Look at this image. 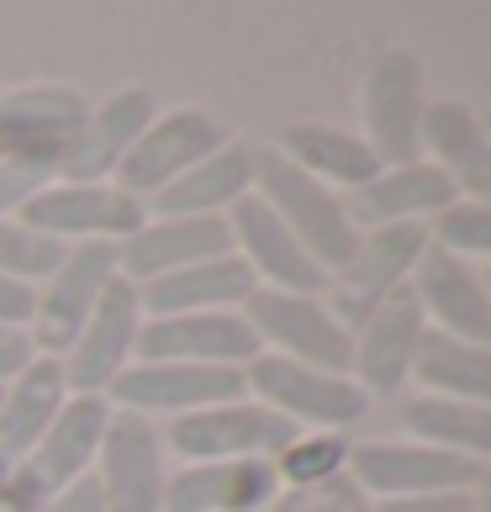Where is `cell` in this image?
Masks as SVG:
<instances>
[{
    "label": "cell",
    "mask_w": 491,
    "mask_h": 512,
    "mask_svg": "<svg viewBox=\"0 0 491 512\" xmlns=\"http://www.w3.org/2000/svg\"><path fill=\"white\" fill-rule=\"evenodd\" d=\"M228 238H233V254L243 259V270L254 275L259 291L328 296V270L301 249V243L291 238V227L280 222L259 196L238 201L228 212Z\"/></svg>",
    "instance_id": "5bb4252c"
},
{
    "label": "cell",
    "mask_w": 491,
    "mask_h": 512,
    "mask_svg": "<svg viewBox=\"0 0 491 512\" xmlns=\"http://www.w3.org/2000/svg\"><path fill=\"white\" fill-rule=\"evenodd\" d=\"M270 512H312V497H296V491H280V502Z\"/></svg>",
    "instance_id": "b9f144b4"
},
{
    "label": "cell",
    "mask_w": 491,
    "mask_h": 512,
    "mask_svg": "<svg viewBox=\"0 0 491 512\" xmlns=\"http://www.w3.org/2000/svg\"><path fill=\"white\" fill-rule=\"evenodd\" d=\"M349 433H296L286 454H275V476L296 497H317L349 476Z\"/></svg>",
    "instance_id": "4dcf8cb0"
},
{
    "label": "cell",
    "mask_w": 491,
    "mask_h": 512,
    "mask_svg": "<svg viewBox=\"0 0 491 512\" xmlns=\"http://www.w3.org/2000/svg\"><path fill=\"white\" fill-rule=\"evenodd\" d=\"M402 428H407V439H418V444L460 454L470 465H491V407L418 391L402 402Z\"/></svg>",
    "instance_id": "f1b7e54d"
},
{
    "label": "cell",
    "mask_w": 491,
    "mask_h": 512,
    "mask_svg": "<svg viewBox=\"0 0 491 512\" xmlns=\"http://www.w3.org/2000/svg\"><path fill=\"white\" fill-rule=\"evenodd\" d=\"M423 159L455 185L460 201H491V132L465 101L423 106Z\"/></svg>",
    "instance_id": "603a6c76"
},
{
    "label": "cell",
    "mask_w": 491,
    "mask_h": 512,
    "mask_svg": "<svg viewBox=\"0 0 491 512\" xmlns=\"http://www.w3.org/2000/svg\"><path fill=\"white\" fill-rule=\"evenodd\" d=\"M243 396V370H217V365H154V359H132L106 391V402L132 417H191L206 407L238 402Z\"/></svg>",
    "instance_id": "ba28073f"
},
{
    "label": "cell",
    "mask_w": 491,
    "mask_h": 512,
    "mask_svg": "<svg viewBox=\"0 0 491 512\" xmlns=\"http://www.w3.org/2000/svg\"><path fill=\"white\" fill-rule=\"evenodd\" d=\"M6 476H11V465H6V460H0V481H6Z\"/></svg>",
    "instance_id": "7bdbcfd3"
},
{
    "label": "cell",
    "mask_w": 491,
    "mask_h": 512,
    "mask_svg": "<svg viewBox=\"0 0 491 512\" xmlns=\"http://www.w3.org/2000/svg\"><path fill=\"white\" fill-rule=\"evenodd\" d=\"M59 259H64V243L32 233L22 217H0V275L22 280V286H43Z\"/></svg>",
    "instance_id": "1f68e13d"
},
{
    "label": "cell",
    "mask_w": 491,
    "mask_h": 512,
    "mask_svg": "<svg viewBox=\"0 0 491 512\" xmlns=\"http://www.w3.org/2000/svg\"><path fill=\"white\" fill-rule=\"evenodd\" d=\"M254 275L243 270L238 254H217L201 264H185V270L148 280L138 286L143 317H196V312H243L254 296Z\"/></svg>",
    "instance_id": "484cf974"
},
{
    "label": "cell",
    "mask_w": 491,
    "mask_h": 512,
    "mask_svg": "<svg viewBox=\"0 0 491 512\" xmlns=\"http://www.w3.org/2000/svg\"><path fill=\"white\" fill-rule=\"evenodd\" d=\"M0 391H6V386H0Z\"/></svg>",
    "instance_id": "bcb514c9"
},
{
    "label": "cell",
    "mask_w": 491,
    "mask_h": 512,
    "mask_svg": "<svg viewBox=\"0 0 491 512\" xmlns=\"http://www.w3.org/2000/svg\"><path fill=\"white\" fill-rule=\"evenodd\" d=\"M90 101L74 85H16L0 96V154H53L64 159L85 127Z\"/></svg>",
    "instance_id": "7402d4cb"
},
{
    "label": "cell",
    "mask_w": 491,
    "mask_h": 512,
    "mask_svg": "<svg viewBox=\"0 0 491 512\" xmlns=\"http://www.w3.org/2000/svg\"><path fill=\"white\" fill-rule=\"evenodd\" d=\"M428 243H433V233L418 227V222H407V227H370V233H360L354 254L328 275V296H333L328 307H333V317L354 333L375 307H386L396 291H407V280H412V270H418V259L428 254Z\"/></svg>",
    "instance_id": "3957f363"
},
{
    "label": "cell",
    "mask_w": 491,
    "mask_h": 512,
    "mask_svg": "<svg viewBox=\"0 0 491 512\" xmlns=\"http://www.w3.org/2000/svg\"><path fill=\"white\" fill-rule=\"evenodd\" d=\"M117 275H122L117 270V243H69L64 259L53 264V275L37 286V312H32V328H27L37 354L64 359Z\"/></svg>",
    "instance_id": "8992f818"
},
{
    "label": "cell",
    "mask_w": 491,
    "mask_h": 512,
    "mask_svg": "<svg viewBox=\"0 0 491 512\" xmlns=\"http://www.w3.org/2000/svg\"><path fill=\"white\" fill-rule=\"evenodd\" d=\"M159 117L154 96L143 85H122L111 90L101 106H90L85 127L74 132V143L64 148L59 180H85V185H111L122 159L132 154V143L143 138V127Z\"/></svg>",
    "instance_id": "d6986e66"
},
{
    "label": "cell",
    "mask_w": 491,
    "mask_h": 512,
    "mask_svg": "<svg viewBox=\"0 0 491 512\" xmlns=\"http://www.w3.org/2000/svg\"><path fill=\"white\" fill-rule=\"evenodd\" d=\"M243 396L280 412L301 433H349L375 412V402L354 386V375L312 370L280 354H254L243 365Z\"/></svg>",
    "instance_id": "6da1fadb"
},
{
    "label": "cell",
    "mask_w": 491,
    "mask_h": 512,
    "mask_svg": "<svg viewBox=\"0 0 491 512\" xmlns=\"http://www.w3.org/2000/svg\"><path fill=\"white\" fill-rule=\"evenodd\" d=\"M275 154H286L301 175H312L317 185H328L338 196H354L360 185H370L381 175V159L370 154V143L360 132H344V127H323V122H301L286 127Z\"/></svg>",
    "instance_id": "83f0119b"
},
{
    "label": "cell",
    "mask_w": 491,
    "mask_h": 512,
    "mask_svg": "<svg viewBox=\"0 0 491 512\" xmlns=\"http://www.w3.org/2000/svg\"><path fill=\"white\" fill-rule=\"evenodd\" d=\"M259 354V338L243 312H196V317H143L138 359L154 365H217L243 370Z\"/></svg>",
    "instance_id": "ac0fdd59"
},
{
    "label": "cell",
    "mask_w": 491,
    "mask_h": 512,
    "mask_svg": "<svg viewBox=\"0 0 491 512\" xmlns=\"http://www.w3.org/2000/svg\"><path fill=\"white\" fill-rule=\"evenodd\" d=\"M344 201H349L354 227L370 233V227H407V222L428 227L460 196L428 159H412V164H381V175H375L370 185H360L354 196H344Z\"/></svg>",
    "instance_id": "cb8c5ba5"
},
{
    "label": "cell",
    "mask_w": 491,
    "mask_h": 512,
    "mask_svg": "<svg viewBox=\"0 0 491 512\" xmlns=\"http://www.w3.org/2000/svg\"><path fill=\"white\" fill-rule=\"evenodd\" d=\"M32 359H37L32 333H22V328H0V386L16 381V375H22Z\"/></svg>",
    "instance_id": "8d00e7d4"
},
{
    "label": "cell",
    "mask_w": 491,
    "mask_h": 512,
    "mask_svg": "<svg viewBox=\"0 0 491 512\" xmlns=\"http://www.w3.org/2000/svg\"><path fill=\"white\" fill-rule=\"evenodd\" d=\"M32 312H37V286H22V280L0 275V328H32Z\"/></svg>",
    "instance_id": "e575fe53"
},
{
    "label": "cell",
    "mask_w": 491,
    "mask_h": 512,
    "mask_svg": "<svg viewBox=\"0 0 491 512\" xmlns=\"http://www.w3.org/2000/svg\"><path fill=\"white\" fill-rule=\"evenodd\" d=\"M243 317H249V328L259 338V354H280V359H296V365H312V370L349 375L354 333L333 317L323 296L254 291Z\"/></svg>",
    "instance_id": "277c9868"
},
{
    "label": "cell",
    "mask_w": 491,
    "mask_h": 512,
    "mask_svg": "<svg viewBox=\"0 0 491 512\" xmlns=\"http://www.w3.org/2000/svg\"><path fill=\"white\" fill-rule=\"evenodd\" d=\"M428 233H433L439 249L491 270V201H455V206H444V212L428 222Z\"/></svg>",
    "instance_id": "d6a6232c"
},
{
    "label": "cell",
    "mask_w": 491,
    "mask_h": 512,
    "mask_svg": "<svg viewBox=\"0 0 491 512\" xmlns=\"http://www.w3.org/2000/svg\"><path fill=\"white\" fill-rule=\"evenodd\" d=\"M37 512H101L96 476H85V481H74L64 491H53V497H43V502H37Z\"/></svg>",
    "instance_id": "74e56055"
},
{
    "label": "cell",
    "mask_w": 491,
    "mask_h": 512,
    "mask_svg": "<svg viewBox=\"0 0 491 512\" xmlns=\"http://www.w3.org/2000/svg\"><path fill=\"white\" fill-rule=\"evenodd\" d=\"M37 502H43V497H37V491L16 476V470L0 481V512H37Z\"/></svg>",
    "instance_id": "ab89813d"
},
{
    "label": "cell",
    "mask_w": 491,
    "mask_h": 512,
    "mask_svg": "<svg viewBox=\"0 0 491 512\" xmlns=\"http://www.w3.org/2000/svg\"><path fill=\"white\" fill-rule=\"evenodd\" d=\"M428 338V322L418 312L412 291H396L386 307H375L360 328H354V354H349V375L370 402H391L402 396L418 365V349Z\"/></svg>",
    "instance_id": "9a60e30c"
},
{
    "label": "cell",
    "mask_w": 491,
    "mask_h": 512,
    "mask_svg": "<svg viewBox=\"0 0 491 512\" xmlns=\"http://www.w3.org/2000/svg\"><path fill=\"white\" fill-rule=\"evenodd\" d=\"M90 476L101 486V512H164V433L148 417L111 412Z\"/></svg>",
    "instance_id": "7c38bea8"
},
{
    "label": "cell",
    "mask_w": 491,
    "mask_h": 512,
    "mask_svg": "<svg viewBox=\"0 0 491 512\" xmlns=\"http://www.w3.org/2000/svg\"><path fill=\"white\" fill-rule=\"evenodd\" d=\"M280 491L275 460H206L164 481V512H270Z\"/></svg>",
    "instance_id": "44dd1931"
},
{
    "label": "cell",
    "mask_w": 491,
    "mask_h": 512,
    "mask_svg": "<svg viewBox=\"0 0 491 512\" xmlns=\"http://www.w3.org/2000/svg\"><path fill=\"white\" fill-rule=\"evenodd\" d=\"M349 481L370 502H396L428 491H465L476 481V465L418 439H365L349 449Z\"/></svg>",
    "instance_id": "9c48e42d"
},
{
    "label": "cell",
    "mask_w": 491,
    "mask_h": 512,
    "mask_svg": "<svg viewBox=\"0 0 491 512\" xmlns=\"http://www.w3.org/2000/svg\"><path fill=\"white\" fill-rule=\"evenodd\" d=\"M69 396L74 391H69L64 359L53 354H37L16 381H6V391H0V460L11 470L22 465L37 449V439L53 428V417L64 412Z\"/></svg>",
    "instance_id": "4316f807"
},
{
    "label": "cell",
    "mask_w": 491,
    "mask_h": 512,
    "mask_svg": "<svg viewBox=\"0 0 491 512\" xmlns=\"http://www.w3.org/2000/svg\"><path fill=\"white\" fill-rule=\"evenodd\" d=\"M254 164H259V148L228 138L217 154H206L196 169H185L169 191H159L143 212L148 217H228L238 201L254 196Z\"/></svg>",
    "instance_id": "d4e9b609"
},
{
    "label": "cell",
    "mask_w": 491,
    "mask_h": 512,
    "mask_svg": "<svg viewBox=\"0 0 491 512\" xmlns=\"http://www.w3.org/2000/svg\"><path fill=\"white\" fill-rule=\"evenodd\" d=\"M412 381L428 396L491 407V344H460V338L428 333L418 349V365H412Z\"/></svg>",
    "instance_id": "f546056e"
},
{
    "label": "cell",
    "mask_w": 491,
    "mask_h": 512,
    "mask_svg": "<svg viewBox=\"0 0 491 512\" xmlns=\"http://www.w3.org/2000/svg\"><path fill=\"white\" fill-rule=\"evenodd\" d=\"M370 512H470V491H428V497L370 502Z\"/></svg>",
    "instance_id": "d590c367"
},
{
    "label": "cell",
    "mask_w": 491,
    "mask_h": 512,
    "mask_svg": "<svg viewBox=\"0 0 491 512\" xmlns=\"http://www.w3.org/2000/svg\"><path fill=\"white\" fill-rule=\"evenodd\" d=\"M312 512H370V497L344 476V481H333L328 491H317V497H312Z\"/></svg>",
    "instance_id": "f35d334b"
},
{
    "label": "cell",
    "mask_w": 491,
    "mask_h": 512,
    "mask_svg": "<svg viewBox=\"0 0 491 512\" xmlns=\"http://www.w3.org/2000/svg\"><path fill=\"white\" fill-rule=\"evenodd\" d=\"M486 132H491V111H486Z\"/></svg>",
    "instance_id": "f6af8a7d"
},
{
    "label": "cell",
    "mask_w": 491,
    "mask_h": 512,
    "mask_svg": "<svg viewBox=\"0 0 491 512\" xmlns=\"http://www.w3.org/2000/svg\"><path fill=\"white\" fill-rule=\"evenodd\" d=\"M296 433L280 412L259 407L254 396L206 407L191 417H175L164 428V449L180 454V465H206V460H275L296 444Z\"/></svg>",
    "instance_id": "5b68a950"
},
{
    "label": "cell",
    "mask_w": 491,
    "mask_h": 512,
    "mask_svg": "<svg viewBox=\"0 0 491 512\" xmlns=\"http://www.w3.org/2000/svg\"><path fill=\"white\" fill-rule=\"evenodd\" d=\"M222 143H228V127H222L212 111H201V106L159 111V117L143 127V138L132 143V154L122 159L111 185L148 206L159 191H169L185 169H196L206 154H217Z\"/></svg>",
    "instance_id": "52a82bcc"
},
{
    "label": "cell",
    "mask_w": 491,
    "mask_h": 512,
    "mask_svg": "<svg viewBox=\"0 0 491 512\" xmlns=\"http://www.w3.org/2000/svg\"><path fill=\"white\" fill-rule=\"evenodd\" d=\"M138 333H143V301L132 280H111V291L101 296V307L90 312V322L80 328V338L64 354V375L69 391L85 396H106L117 386V375L138 359Z\"/></svg>",
    "instance_id": "2e32d148"
},
{
    "label": "cell",
    "mask_w": 491,
    "mask_h": 512,
    "mask_svg": "<svg viewBox=\"0 0 491 512\" xmlns=\"http://www.w3.org/2000/svg\"><path fill=\"white\" fill-rule=\"evenodd\" d=\"M217 254H233L228 217H143L138 233L117 243V270L132 286H148Z\"/></svg>",
    "instance_id": "ffe728a7"
},
{
    "label": "cell",
    "mask_w": 491,
    "mask_h": 512,
    "mask_svg": "<svg viewBox=\"0 0 491 512\" xmlns=\"http://www.w3.org/2000/svg\"><path fill=\"white\" fill-rule=\"evenodd\" d=\"M423 69L407 48H391L365 74V132L370 154L381 164L423 159Z\"/></svg>",
    "instance_id": "30bf717a"
},
{
    "label": "cell",
    "mask_w": 491,
    "mask_h": 512,
    "mask_svg": "<svg viewBox=\"0 0 491 512\" xmlns=\"http://www.w3.org/2000/svg\"><path fill=\"white\" fill-rule=\"evenodd\" d=\"M111 412H117V407H111L106 396L74 391L69 402H64V412L53 417V428L37 439V449L27 454L22 465H16V476H22L37 497H53V491L85 481L90 470H96L101 444H106Z\"/></svg>",
    "instance_id": "e0dca14e"
},
{
    "label": "cell",
    "mask_w": 491,
    "mask_h": 512,
    "mask_svg": "<svg viewBox=\"0 0 491 512\" xmlns=\"http://www.w3.org/2000/svg\"><path fill=\"white\" fill-rule=\"evenodd\" d=\"M254 196L291 227V238L323 264L328 275L354 254V243H360V227H354V217H349V201L338 191H328V185H317L312 175H301V169L286 154H275V148H259Z\"/></svg>",
    "instance_id": "7a4b0ae2"
},
{
    "label": "cell",
    "mask_w": 491,
    "mask_h": 512,
    "mask_svg": "<svg viewBox=\"0 0 491 512\" xmlns=\"http://www.w3.org/2000/svg\"><path fill=\"white\" fill-rule=\"evenodd\" d=\"M59 164L53 154H0V217H22L27 201L59 180Z\"/></svg>",
    "instance_id": "836d02e7"
},
{
    "label": "cell",
    "mask_w": 491,
    "mask_h": 512,
    "mask_svg": "<svg viewBox=\"0 0 491 512\" xmlns=\"http://www.w3.org/2000/svg\"><path fill=\"white\" fill-rule=\"evenodd\" d=\"M465 491H470V512H491V465H476V481Z\"/></svg>",
    "instance_id": "60d3db41"
},
{
    "label": "cell",
    "mask_w": 491,
    "mask_h": 512,
    "mask_svg": "<svg viewBox=\"0 0 491 512\" xmlns=\"http://www.w3.org/2000/svg\"><path fill=\"white\" fill-rule=\"evenodd\" d=\"M486 296H491V270H486Z\"/></svg>",
    "instance_id": "ee69618b"
},
{
    "label": "cell",
    "mask_w": 491,
    "mask_h": 512,
    "mask_svg": "<svg viewBox=\"0 0 491 512\" xmlns=\"http://www.w3.org/2000/svg\"><path fill=\"white\" fill-rule=\"evenodd\" d=\"M412 301L428 322V333L460 338V344H491V296H486V270L460 254L428 243L418 270L407 280Z\"/></svg>",
    "instance_id": "4fadbf2b"
},
{
    "label": "cell",
    "mask_w": 491,
    "mask_h": 512,
    "mask_svg": "<svg viewBox=\"0 0 491 512\" xmlns=\"http://www.w3.org/2000/svg\"><path fill=\"white\" fill-rule=\"evenodd\" d=\"M143 201H132L117 185H85V180H53L37 201H27L22 222L53 243H127L143 227Z\"/></svg>",
    "instance_id": "8fae6325"
}]
</instances>
